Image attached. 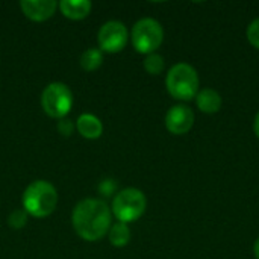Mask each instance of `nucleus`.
<instances>
[{
  "label": "nucleus",
  "instance_id": "9d476101",
  "mask_svg": "<svg viewBox=\"0 0 259 259\" xmlns=\"http://www.w3.org/2000/svg\"><path fill=\"white\" fill-rule=\"evenodd\" d=\"M196 105L200 109V112L212 115L222 109L223 99L219 91H215L212 88H203L196 96Z\"/></svg>",
  "mask_w": 259,
  "mask_h": 259
},
{
  "label": "nucleus",
  "instance_id": "dca6fc26",
  "mask_svg": "<svg viewBox=\"0 0 259 259\" xmlns=\"http://www.w3.org/2000/svg\"><path fill=\"white\" fill-rule=\"evenodd\" d=\"M26 223H27V214H26V211H21V209L14 211L9 215V219H8V225L12 229H17V231L21 229V228H24Z\"/></svg>",
  "mask_w": 259,
  "mask_h": 259
},
{
  "label": "nucleus",
  "instance_id": "a211bd4d",
  "mask_svg": "<svg viewBox=\"0 0 259 259\" xmlns=\"http://www.w3.org/2000/svg\"><path fill=\"white\" fill-rule=\"evenodd\" d=\"M73 129H74V126H73V123L70 120H59L58 121V132L61 135L70 137L73 134Z\"/></svg>",
  "mask_w": 259,
  "mask_h": 259
},
{
  "label": "nucleus",
  "instance_id": "1a4fd4ad",
  "mask_svg": "<svg viewBox=\"0 0 259 259\" xmlns=\"http://www.w3.org/2000/svg\"><path fill=\"white\" fill-rule=\"evenodd\" d=\"M20 8L29 20L46 21L55 14L58 3L55 0H21Z\"/></svg>",
  "mask_w": 259,
  "mask_h": 259
},
{
  "label": "nucleus",
  "instance_id": "f8f14e48",
  "mask_svg": "<svg viewBox=\"0 0 259 259\" xmlns=\"http://www.w3.org/2000/svg\"><path fill=\"white\" fill-rule=\"evenodd\" d=\"M91 2L90 0H62L58 3L61 12L70 20H82L91 12Z\"/></svg>",
  "mask_w": 259,
  "mask_h": 259
},
{
  "label": "nucleus",
  "instance_id": "4468645a",
  "mask_svg": "<svg viewBox=\"0 0 259 259\" xmlns=\"http://www.w3.org/2000/svg\"><path fill=\"white\" fill-rule=\"evenodd\" d=\"M103 62V53L100 49H88L82 53L80 56V67L87 71H94L97 70Z\"/></svg>",
  "mask_w": 259,
  "mask_h": 259
},
{
  "label": "nucleus",
  "instance_id": "6e6552de",
  "mask_svg": "<svg viewBox=\"0 0 259 259\" xmlns=\"http://www.w3.org/2000/svg\"><path fill=\"white\" fill-rule=\"evenodd\" d=\"M165 127L173 135H185L194 124V112L187 105H175L165 114Z\"/></svg>",
  "mask_w": 259,
  "mask_h": 259
},
{
  "label": "nucleus",
  "instance_id": "412c9836",
  "mask_svg": "<svg viewBox=\"0 0 259 259\" xmlns=\"http://www.w3.org/2000/svg\"><path fill=\"white\" fill-rule=\"evenodd\" d=\"M253 253H255V258L259 259V237L256 238L255 244H253Z\"/></svg>",
  "mask_w": 259,
  "mask_h": 259
},
{
  "label": "nucleus",
  "instance_id": "aec40b11",
  "mask_svg": "<svg viewBox=\"0 0 259 259\" xmlns=\"http://www.w3.org/2000/svg\"><path fill=\"white\" fill-rule=\"evenodd\" d=\"M253 132H255L256 138L259 140V111L256 112V115H255V120H253Z\"/></svg>",
  "mask_w": 259,
  "mask_h": 259
},
{
  "label": "nucleus",
  "instance_id": "f03ea898",
  "mask_svg": "<svg viewBox=\"0 0 259 259\" xmlns=\"http://www.w3.org/2000/svg\"><path fill=\"white\" fill-rule=\"evenodd\" d=\"M165 87L173 99L190 102L196 99L197 93L200 91V79L193 65L179 62L168 70L165 76Z\"/></svg>",
  "mask_w": 259,
  "mask_h": 259
},
{
  "label": "nucleus",
  "instance_id": "ddd939ff",
  "mask_svg": "<svg viewBox=\"0 0 259 259\" xmlns=\"http://www.w3.org/2000/svg\"><path fill=\"white\" fill-rule=\"evenodd\" d=\"M108 235H109V243L114 247H124L131 241V229L126 223L118 222V223L112 225Z\"/></svg>",
  "mask_w": 259,
  "mask_h": 259
},
{
  "label": "nucleus",
  "instance_id": "f3484780",
  "mask_svg": "<svg viewBox=\"0 0 259 259\" xmlns=\"http://www.w3.org/2000/svg\"><path fill=\"white\" fill-rule=\"evenodd\" d=\"M246 36H247V41H249L255 49H258L259 50V17L258 18H255V20L249 24V27H247V30H246Z\"/></svg>",
  "mask_w": 259,
  "mask_h": 259
},
{
  "label": "nucleus",
  "instance_id": "2eb2a0df",
  "mask_svg": "<svg viewBox=\"0 0 259 259\" xmlns=\"http://www.w3.org/2000/svg\"><path fill=\"white\" fill-rule=\"evenodd\" d=\"M164 67H165V61L159 53H150L144 59V70L152 76L161 74L164 71Z\"/></svg>",
  "mask_w": 259,
  "mask_h": 259
},
{
  "label": "nucleus",
  "instance_id": "20e7f679",
  "mask_svg": "<svg viewBox=\"0 0 259 259\" xmlns=\"http://www.w3.org/2000/svg\"><path fill=\"white\" fill-rule=\"evenodd\" d=\"M147 208V199L138 188H124L112 200V212L120 223H132L143 217Z\"/></svg>",
  "mask_w": 259,
  "mask_h": 259
},
{
  "label": "nucleus",
  "instance_id": "0eeeda50",
  "mask_svg": "<svg viewBox=\"0 0 259 259\" xmlns=\"http://www.w3.org/2000/svg\"><path fill=\"white\" fill-rule=\"evenodd\" d=\"M97 38L100 50L108 53H118L126 47L129 35L126 26L121 21L111 20L100 27Z\"/></svg>",
  "mask_w": 259,
  "mask_h": 259
},
{
  "label": "nucleus",
  "instance_id": "f257e3e1",
  "mask_svg": "<svg viewBox=\"0 0 259 259\" xmlns=\"http://www.w3.org/2000/svg\"><path fill=\"white\" fill-rule=\"evenodd\" d=\"M71 223L76 234L85 241H97L103 238L111 229L109 206L99 199L80 200L73 214Z\"/></svg>",
  "mask_w": 259,
  "mask_h": 259
},
{
  "label": "nucleus",
  "instance_id": "423d86ee",
  "mask_svg": "<svg viewBox=\"0 0 259 259\" xmlns=\"http://www.w3.org/2000/svg\"><path fill=\"white\" fill-rule=\"evenodd\" d=\"M41 106L49 117L62 120L73 106V94L62 82L49 83L41 94Z\"/></svg>",
  "mask_w": 259,
  "mask_h": 259
},
{
  "label": "nucleus",
  "instance_id": "6ab92c4d",
  "mask_svg": "<svg viewBox=\"0 0 259 259\" xmlns=\"http://www.w3.org/2000/svg\"><path fill=\"white\" fill-rule=\"evenodd\" d=\"M117 188V184L114 181H103V184L100 185V191L103 193V196H111Z\"/></svg>",
  "mask_w": 259,
  "mask_h": 259
},
{
  "label": "nucleus",
  "instance_id": "7ed1b4c3",
  "mask_svg": "<svg viewBox=\"0 0 259 259\" xmlns=\"http://www.w3.org/2000/svg\"><path fill=\"white\" fill-rule=\"evenodd\" d=\"M56 205V188L47 181H33L23 193V208L32 217L44 219L55 211Z\"/></svg>",
  "mask_w": 259,
  "mask_h": 259
},
{
  "label": "nucleus",
  "instance_id": "9b49d317",
  "mask_svg": "<svg viewBox=\"0 0 259 259\" xmlns=\"http://www.w3.org/2000/svg\"><path fill=\"white\" fill-rule=\"evenodd\" d=\"M76 129L77 132L88 140H96L102 135L103 132V124L102 121L93 115V114H82L77 121H76Z\"/></svg>",
  "mask_w": 259,
  "mask_h": 259
},
{
  "label": "nucleus",
  "instance_id": "39448f33",
  "mask_svg": "<svg viewBox=\"0 0 259 259\" xmlns=\"http://www.w3.org/2000/svg\"><path fill=\"white\" fill-rule=\"evenodd\" d=\"M132 44L141 55L156 53L164 41V29L155 18L146 17L138 20L132 29Z\"/></svg>",
  "mask_w": 259,
  "mask_h": 259
}]
</instances>
